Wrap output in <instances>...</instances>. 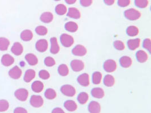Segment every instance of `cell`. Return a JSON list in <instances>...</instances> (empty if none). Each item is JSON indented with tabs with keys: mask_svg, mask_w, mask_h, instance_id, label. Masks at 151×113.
Here are the masks:
<instances>
[{
	"mask_svg": "<svg viewBox=\"0 0 151 113\" xmlns=\"http://www.w3.org/2000/svg\"><path fill=\"white\" fill-rule=\"evenodd\" d=\"M124 16L129 20L136 21L140 18L141 13L135 9H130L125 11Z\"/></svg>",
	"mask_w": 151,
	"mask_h": 113,
	"instance_id": "cell-1",
	"label": "cell"
},
{
	"mask_svg": "<svg viewBox=\"0 0 151 113\" xmlns=\"http://www.w3.org/2000/svg\"><path fill=\"white\" fill-rule=\"evenodd\" d=\"M61 91L62 93L68 97H73L76 93L75 88L71 85H64L61 88Z\"/></svg>",
	"mask_w": 151,
	"mask_h": 113,
	"instance_id": "cell-2",
	"label": "cell"
},
{
	"mask_svg": "<svg viewBox=\"0 0 151 113\" xmlns=\"http://www.w3.org/2000/svg\"><path fill=\"white\" fill-rule=\"evenodd\" d=\"M61 42L62 43L63 46L69 48L72 46L74 44V39L71 36L69 35L68 34H63L60 37Z\"/></svg>",
	"mask_w": 151,
	"mask_h": 113,
	"instance_id": "cell-3",
	"label": "cell"
},
{
	"mask_svg": "<svg viewBox=\"0 0 151 113\" xmlns=\"http://www.w3.org/2000/svg\"><path fill=\"white\" fill-rule=\"evenodd\" d=\"M15 97L21 101H25L27 100L28 96V92L27 90L24 88H21L17 89L14 93Z\"/></svg>",
	"mask_w": 151,
	"mask_h": 113,
	"instance_id": "cell-4",
	"label": "cell"
},
{
	"mask_svg": "<svg viewBox=\"0 0 151 113\" xmlns=\"http://www.w3.org/2000/svg\"><path fill=\"white\" fill-rule=\"evenodd\" d=\"M104 69L108 72H112L116 70L117 64L113 59H108L104 62Z\"/></svg>",
	"mask_w": 151,
	"mask_h": 113,
	"instance_id": "cell-5",
	"label": "cell"
},
{
	"mask_svg": "<svg viewBox=\"0 0 151 113\" xmlns=\"http://www.w3.org/2000/svg\"><path fill=\"white\" fill-rule=\"evenodd\" d=\"M30 104L34 107H40L44 104V100L40 96L33 95L30 99Z\"/></svg>",
	"mask_w": 151,
	"mask_h": 113,
	"instance_id": "cell-6",
	"label": "cell"
},
{
	"mask_svg": "<svg viewBox=\"0 0 151 113\" xmlns=\"http://www.w3.org/2000/svg\"><path fill=\"white\" fill-rule=\"evenodd\" d=\"M86 48L82 45H77L72 50V53L76 56H82L87 54Z\"/></svg>",
	"mask_w": 151,
	"mask_h": 113,
	"instance_id": "cell-7",
	"label": "cell"
},
{
	"mask_svg": "<svg viewBox=\"0 0 151 113\" xmlns=\"http://www.w3.org/2000/svg\"><path fill=\"white\" fill-rule=\"evenodd\" d=\"M71 67L73 70L76 72H79L83 70L84 64L81 60L74 59L71 62Z\"/></svg>",
	"mask_w": 151,
	"mask_h": 113,
	"instance_id": "cell-8",
	"label": "cell"
},
{
	"mask_svg": "<svg viewBox=\"0 0 151 113\" xmlns=\"http://www.w3.org/2000/svg\"><path fill=\"white\" fill-rule=\"evenodd\" d=\"M48 41L45 39L39 40L36 44V48L39 52L43 53L45 51L48 49Z\"/></svg>",
	"mask_w": 151,
	"mask_h": 113,
	"instance_id": "cell-9",
	"label": "cell"
},
{
	"mask_svg": "<svg viewBox=\"0 0 151 113\" xmlns=\"http://www.w3.org/2000/svg\"><path fill=\"white\" fill-rule=\"evenodd\" d=\"M22 72L18 66H15L9 72V76L14 79H18L21 78Z\"/></svg>",
	"mask_w": 151,
	"mask_h": 113,
	"instance_id": "cell-10",
	"label": "cell"
},
{
	"mask_svg": "<svg viewBox=\"0 0 151 113\" xmlns=\"http://www.w3.org/2000/svg\"><path fill=\"white\" fill-rule=\"evenodd\" d=\"M78 83L83 87H87L89 84V77L88 74L84 73L78 77L77 79Z\"/></svg>",
	"mask_w": 151,
	"mask_h": 113,
	"instance_id": "cell-11",
	"label": "cell"
},
{
	"mask_svg": "<svg viewBox=\"0 0 151 113\" xmlns=\"http://www.w3.org/2000/svg\"><path fill=\"white\" fill-rule=\"evenodd\" d=\"M88 110L90 113H100L101 106L96 101L91 102L88 105Z\"/></svg>",
	"mask_w": 151,
	"mask_h": 113,
	"instance_id": "cell-12",
	"label": "cell"
},
{
	"mask_svg": "<svg viewBox=\"0 0 151 113\" xmlns=\"http://www.w3.org/2000/svg\"><path fill=\"white\" fill-rule=\"evenodd\" d=\"M14 58L10 55L6 54L4 55L1 59V63L5 66H9L14 64Z\"/></svg>",
	"mask_w": 151,
	"mask_h": 113,
	"instance_id": "cell-13",
	"label": "cell"
},
{
	"mask_svg": "<svg viewBox=\"0 0 151 113\" xmlns=\"http://www.w3.org/2000/svg\"><path fill=\"white\" fill-rule=\"evenodd\" d=\"M12 52L15 56H20L23 51L22 45L19 42H15L12 48Z\"/></svg>",
	"mask_w": 151,
	"mask_h": 113,
	"instance_id": "cell-14",
	"label": "cell"
},
{
	"mask_svg": "<svg viewBox=\"0 0 151 113\" xmlns=\"http://www.w3.org/2000/svg\"><path fill=\"white\" fill-rule=\"evenodd\" d=\"M50 43H51L50 52L53 54L58 53L60 51V46H59V44L58 43L57 39L55 37L51 38Z\"/></svg>",
	"mask_w": 151,
	"mask_h": 113,
	"instance_id": "cell-15",
	"label": "cell"
},
{
	"mask_svg": "<svg viewBox=\"0 0 151 113\" xmlns=\"http://www.w3.org/2000/svg\"><path fill=\"white\" fill-rule=\"evenodd\" d=\"M64 107L69 112H74L77 109V104L73 100H68L64 103Z\"/></svg>",
	"mask_w": 151,
	"mask_h": 113,
	"instance_id": "cell-16",
	"label": "cell"
},
{
	"mask_svg": "<svg viewBox=\"0 0 151 113\" xmlns=\"http://www.w3.org/2000/svg\"><path fill=\"white\" fill-rule=\"evenodd\" d=\"M68 16L73 19H79L81 18V14L79 10L76 7L69 8Z\"/></svg>",
	"mask_w": 151,
	"mask_h": 113,
	"instance_id": "cell-17",
	"label": "cell"
},
{
	"mask_svg": "<svg viewBox=\"0 0 151 113\" xmlns=\"http://www.w3.org/2000/svg\"><path fill=\"white\" fill-rule=\"evenodd\" d=\"M140 44V40L139 39H130L127 41V45L130 49L134 50L139 47Z\"/></svg>",
	"mask_w": 151,
	"mask_h": 113,
	"instance_id": "cell-18",
	"label": "cell"
},
{
	"mask_svg": "<svg viewBox=\"0 0 151 113\" xmlns=\"http://www.w3.org/2000/svg\"><path fill=\"white\" fill-rule=\"evenodd\" d=\"M92 96L96 99H102L105 95L103 89L100 88H95L91 91Z\"/></svg>",
	"mask_w": 151,
	"mask_h": 113,
	"instance_id": "cell-19",
	"label": "cell"
},
{
	"mask_svg": "<svg viewBox=\"0 0 151 113\" xmlns=\"http://www.w3.org/2000/svg\"><path fill=\"white\" fill-rule=\"evenodd\" d=\"M21 37L22 40L24 41H29L32 40L33 37V34L31 31L26 29L21 33Z\"/></svg>",
	"mask_w": 151,
	"mask_h": 113,
	"instance_id": "cell-20",
	"label": "cell"
},
{
	"mask_svg": "<svg viewBox=\"0 0 151 113\" xmlns=\"http://www.w3.org/2000/svg\"><path fill=\"white\" fill-rule=\"evenodd\" d=\"M137 61L140 63L145 62L148 60V54L143 50H139L136 54Z\"/></svg>",
	"mask_w": 151,
	"mask_h": 113,
	"instance_id": "cell-21",
	"label": "cell"
},
{
	"mask_svg": "<svg viewBox=\"0 0 151 113\" xmlns=\"http://www.w3.org/2000/svg\"><path fill=\"white\" fill-rule=\"evenodd\" d=\"M53 19V15L50 12H45L41 14L40 20L45 23H49Z\"/></svg>",
	"mask_w": 151,
	"mask_h": 113,
	"instance_id": "cell-22",
	"label": "cell"
},
{
	"mask_svg": "<svg viewBox=\"0 0 151 113\" xmlns=\"http://www.w3.org/2000/svg\"><path fill=\"white\" fill-rule=\"evenodd\" d=\"M119 62L122 67L124 68H128L132 64V59L129 56H124L121 58Z\"/></svg>",
	"mask_w": 151,
	"mask_h": 113,
	"instance_id": "cell-23",
	"label": "cell"
},
{
	"mask_svg": "<svg viewBox=\"0 0 151 113\" xmlns=\"http://www.w3.org/2000/svg\"><path fill=\"white\" fill-rule=\"evenodd\" d=\"M25 58L26 61H27L28 64L31 66H35L38 63V59L34 54H27Z\"/></svg>",
	"mask_w": 151,
	"mask_h": 113,
	"instance_id": "cell-24",
	"label": "cell"
},
{
	"mask_svg": "<svg viewBox=\"0 0 151 113\" xmlns=\"http://www.w3.org/2000/svg\"><path fill=\"white\" fill-rule=\"evenodd\" d=\"M32 89L35 93H40L44 89V84L40 81H35L32 84Z\"/></svg>",
	"mask_w": 151,
	"mask_h": 113,
	"instance_id": "cell-25",
	"label": "cell"
},
{
	"mask_svg": "<svg viewBox=\"0 0 151 113\" xmlns=\"http://www.w3.org/2000/svg\"><path fill=\"white\" fill-rule=\"evenodd\" d=\"M35 75H36V72L34 70H32V69L28 70L25 73L24 77V80L27 83H29L34 79Z\"/></svg>",
	"mask_w": 151,
	"mask_h": 113,
	"instance_id": "cell-26",
	"label": "cell"
},
{
	"mask_svg": "<svg viewBox=\"0 0 151 113\" xmlns=\"http://www.w3.org/2000/svg\"><path fill=\"white\" fill-rule=\"evenodd\" d=\"M66 29L70 32H75L78 28V24L74 21H69L65 24Z\"/></svg>",
	"mask_w": 151,
	"mask_h": 113,
	"instance_id": "cell-27",
	"label": "cell"
},
{
	"mask_svg": "<svg viewBox=\"0 0 151 113\" xmlns=\"http://www.w3.org/2000/svg\"><path fill=\"white\" fill-rule=\"evenodd\" d=\"M114 82H115L114 78L111 75H106L104 79V84L108 87H112L113 85L114 84Z\"/></svg>",
	"mask_w": 151,
	"mask_h": 113,
	"instance_id": "cell-28",
	"label": "cell"
},
{
	"mask_svg": "<svg viewBox=\"0 0 151 113\" xmlns=\"http://www.w3.org/2000/svg\"><path fill=\"white\" fill-rule=\"evenodd\" d=\"M10 45L9 40L5 37H0V50L2 51L6 50Z\"/></svg>",
	"mask_w": 151,
	"mask_h": 113,
	"instance_id": "cell-29",
	"label": "cell"
},
{
	"mask_svg": "<svg viewBox=\"0 0 151 113\" xmlns=\"http://www.w3.org/2000/svg\"><path fill=\"white\" fill-rule=\"evenodd\" d=\"M88 94L86 92H81L78 96V101L82 105L85 104L88 101Z\"/></svg>",
	"mask_w": 151,
	"mask_h": 113,
	"instance_id": "cell-30",
	"label": "cell"
},
{
	"mask_svg": "<svg viewBox=\"0 0 151 113\" xmlns=\"http://www.w3.org/2000/svg\"><path fill=\"white\" fill-rule=\"evenodd\" d=\"M58 73L60 74V75L63 76V77L67 76L69 74V67H68V66L66 64H61L58 67Z\"/></svg>",
	"mask_w": 151,
	"mask_h": 113,
	"instance_id": "cell-31",
	"label": "cell"
},
{
	"mask_svg": "<svg viewBox=\"0 0 151 113\" xmlns=\"http://www.w3.org/2000/svg\"><path fill=\"white\" fill-rule=\"evenodd\" d=\"M102 74L100 72L96 71L92 75V82L95 84H99L101 82Z\"/></svg>",
	"mask_w": 151,
	"mask_h": 113,
	"instance_id": "cell-32",
	"label": "cell"
},
{
	"mask_svg": "<svg viewBox=\"0 0 151 113\" xmlns=\"http://www.w3.org/2000/svg\"><path fill=\"white\" fill-rule=\"evenodd\" d=\"M127 34L128 35L131 37L136 36L139 34V29L136 26H131L127 29Z\"/></svg>",
	"mask_w": 151,
	"mask_h": 113,
	"instance_id": "cell-33",
	"label": "cell"
},
{
	"mask_svg": "<svg viewBox=\"0 0 151 113\" xmlns=\"http://www.w3.org/2000/svg\"><path fill=\"white\" fill-rule=\"evenodd\" d=\"M55 10L57 14L60 15H63L66 13L67 7L63 4H59L55 7Z\"/></svg>",
	"mask_w": 151,
	"mask_h": 113,
	"instance_id": "cell-34",
	"label": "cell"
},
{
	"mask_svg": "<svg viewBox=\"0 0 151 113\" xmlns=\"http://www.w3.org/2000/svg\"><path fill=\"white\" fill-rule=\"evenodd\" d=\"M57 96V93L53 89L49 88L46 90L45 92V97L49 99H55Z\"/></svg>",
	"mask_w": 151,
	"mask_h": 113,
	"instance_id": "cell-35",
	"label": "cell"
},
{
	"mask_svg": "<svg viewBox=\"0 0 151 113\" xmlns=\"http://www.w3.org/2000/svg\"><path fill=\"white\" fill-rule=\"evenodd\" d=\"M36 32L40 36H44L47 34L48 33V29L47 27L42 26H38L36 28Z\"/></svg>",
	"mask_w": 151,
	"mask_h": 113,
	"instance_id": "cell-36",
	"label": "cell"
},
{
	"mask_svg": "<svg viewBox=\"0 0 151 113\" xmlns=\"http://www.w3.org/2000/svg\"><path fill=\"white\" fill-rule=\"evenodd\" d=\"M9 107V104L8 101L5 99L0 100V112H4L6 111Z\"/></svg>",
	"mask_w": 151,
	"mask_h": 113,
	"instance_id": "cell-37",
	"label": "cell"
},
{
	"mask_svg": "<svg viewBox=\"0 0 151 113\" xmlns=\"http://www.w3.org/2000/svg\"><path fill=\"white\" fill-rule=\"evenodd\" d=\"M135 5L140 8H145L149 4L148 0H135Z\"/></svg>",
	"mask_w": 151,
	"mask_h": 113,
	"instance_id": "cell-38",
	"label": "cell"
},
{
	"mask_svg": "<svg viewBox=\"0 0 151 113\" xmlns=\"http://www.w3.org/2000/svg\"><path fill=\"white\" fill-rule=\"evenodd\" d=\"M44 63L45 64V65L48 67H52L55 64V60L52 57L48 56V57L45 58V59L44 60Z\"/></svg>",
	"mask_w": 151,
	"mask_h": 113,
	"instance_id": "cell-39",
	"label": "cell"
},
{
	"mask_svg": "<svg viewBox=\"0 0 151 113\" xmlns=\"http://www.w3.org/2000/svg\"><path fill=\"white\" fill-rule=\"evenodd\" d=\"M114 46L118 50H123L124 49V42L120 40H116L114 42Z\"/></svg>",
	"mask_w": 151,
	"mask_h": 113,
	"instance_id": "cell-40",
	"label": "cell"
},
{
	"mask_svg": "<svg viewBox=\"0 0 151 113\" xmlns=\"http://www.w3.org/2000/svg\"><path fill=\"white\" fill-rule=\"evenodd\" d=\"M39 77L40 78L44 79V80H47L49 78H50V74L47 71L42 70L39 72Z\"/></svg>",
	"mask_w": 151,
	"mask_h": 113,
	"instance_id": "cell-41",
	"label": "cell"
},
{
	"mask_svg": "<svg viewBox=\"0 0 151 113\" xmlns=\"http://www.w3.org/2000/svg\"><path fill=\"white\" fill-rule=\"evenodd\" d=\"M143 47L145 49L148 50L150 53L151 52V41L150 39H146L143 41Z\"/></svg>",
	"mask_w": 151,
	"mask_h": 113,
	"instance_id": "cell-42",
	"label": "cell"
},
{
	"mask_svg": "<svg viewBox=\"0 0 151 113\" xmlns=\"http://www.w3.org/2000/svg\"><path fill=\"white\" fill-rule=\"evenodd\" d=\"M130 4V0H118V4L121 7H126Z\"/></svg>",
	"mask_w": 151,
	"mask_h": 113,
	"instance_id": "cell-43",
	"label": "cell"
},
{
	"mask_svg": "<svg viewBox=\"0 0 151 113\" xmlns=\"http://www.w3.org/2000/svg\"><path fill=\"white\" fill-rule=\"evenodd\" d=\"M80 2L83 7H88L92 4V0H80Z\"/></svg>",
	"mask_w": 151,
	"mask_h": 113,
	"instance_id": "cell-44",
	"label": "cell"
},
{
	"mask_svg": "<svg viewBox=\"0 0 151 113\" xmlns=\"http://www.w3.org/2000/svg\"><path fill=\"white\" fill-rule=\"evenodd\" d=\"M14 113H28L27 111L23 107H17L15 110H14Z\"/></svg>",
	"mask_w": 151,
	"mask_h": 113,
	"instance_id": "cell-45",
	"label": "cell"
},
{
	"mask_svg": "<svg viewBox=\"0 0 151 113\" xmlns=\"http://www.w3.org/2000/svg\"><path fill=\"white\" fill-rule=\"evenodd\" d=\"M52 113H65V112L62 110L61 108L60 107H56L52 111Z\"/></svg>",
	"mask_w": 151,
	"mask_h": 113,
	"instance_id": "cell-46",
	"label": "cell"
},
{
	"mask_svg": "<svg viewBox=\"0 0 151 113\" xmlns=\"http://www.w3.org/2000/svg\"><path fill=\"white\" fill-rule=\"evenodd\" d=\"M104 2L108 5H112L114 4L115 0H104Z\"/></svg>",
	"mask_w": 151,
	"mask_h": 113,
	"instance_id": "cell-47",
	"label": "cell"
},
{
	"mask_svg": "<svg viewBox=\"0 0 151 113\" xmlns=\"http://www.w3.org/2000/svg\"><path fill=\"white\" fill-rule=\"evenodd\" d=\"M66 2L68 4H75L76 1V0H65Z\"/></svg>",
	"mask_w": 151,
	"mask_h": 113,
	"instance_id": "cell-48",
	"label": "cell"
},
{
	"mask_svg": "<svg viewBox=\"0 0 151 113\" xmlns=\"http://www.w3.org/2000/svg\"><path fill=\"white\" fill-rule=\"evenodd\" d=\"M55 1H60V0H55Z\"/></svg>",
	"mask_w": 151,
	"mask_h": 113,
	"instance_id": "cell-49",
	"label": "cell"
}]
</instances>
